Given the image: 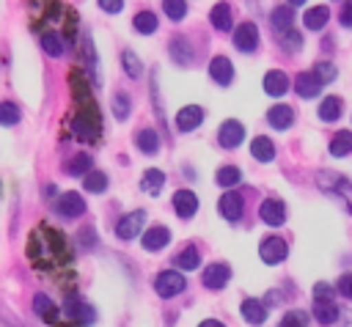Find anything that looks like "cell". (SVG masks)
Here are the masks:
<instances>
[{
    "mask_svg": "<svg viewBox=\"0 0 352 327\" xmlns=\"http://www.w3.org/2000/svg\"><path fill=\"white\" fill-rule=\"evenodd\" d=\"M336 291H338L341 297L352 300V272H346V275H341V278H338V283H336Z\"/></svg>",
    "mask_w": 352,
    "mask_h": 327,
    "instance_id": "cell-44",
    "label": "cell"
},
{
    "mask_svg": "<svg viewBox=\"0 0 352 327\" xmlns=\"http://www.w3.org/2000/svg\"><path fill=\"white\" fill-rule=\"evenodd\" d=\"M341 316V308L336 305V300H314V319L319 324H336Z\"/></svg>",
    "mask_w": 352,
    "mask_h": 327,
    "instance_id": "cell-19",
    "label": "cell"
},
{
    "mask_svg": "<svg viewBox=\"0 0 352 327\" xmlns=\"http://www.w3.org/2000/svg\"><path fill=\"white\" fill-rule=\"evenodd\" d=\"M170 242V231L165 228V225H151L146 234H143V250L146 253H160L165 245Z\"/></svg>",
    "mask_w": 352,
    "mask_h": 327,
    "instance_id": "cell-17",
    "label": "cell"
},
{
    "mask_svg": "<svg viewBox=\"0 0 352 327\" xmlns=\"http://www.w3.org/2000/svg\"><path fill=\"white\" fill-rule=\"evenodd\" d=\"M327 19H330V8H327V5H314V8H308L305 16H302V22H305L308 30H322V27L327 25Z\"/></svg>",
    "mask_w": 352,
    "mask_h": 327,
    "instance_id": "cell-29",
    "label": "cell"
},
{
    "mask_svg": "<svg viewBox=\"0 0 352 327\" xmlns=\"http://www.w3.org/2000/svg\"><path fill=\"white\" fill-rule=\"evenodd\" d=\"M258 256H261L264 264L275 267V264H280L289 256V245L280 236H264L261 245H258Z\"/></svg>",
    "mask_w": 352,
    "mask_h": 327,
    "instance_id": "cell-4",
    "label": "cell"
},
{
    "mask_svg": "<svg viewBox=\"0 0 352 327\" xmlns=\"http://www.w3.org/2000/svg\"><path fill=\"white\" fill-rule=\"evenodd\" d=\"M239 313H242V319H245L248 324H253V327H258V324H264V322H267V305H264L261 300H256V297L242 300Z\"/></svg>",
    "mask_w": 352,
    "mask_h": 327,
    "instance_id": "cell-16",
    "label": "cell"
},
{
    "mask_svg": "<svg viewBox=\"0 0 352 327\" xmlns=\"http://www.w3.org/2000/svg\"><path fill=\"white\" fill-rule=\"evenodd\" d=\"M333 294H336V289L330 283H316L314 286V300H333Z\"/></svg>",
    "mask_w": 352,
    "mask_h": 327,
    "instance_id": "cell-45",
    "label": "cell"
},
{
    "mask_svg": "<svg viewBox=\"0 0 352 327\" xmlns=\"http://www.w3.org/2000/svg\"><path fill=\"white\" fill-rule=\"evenodd\" d=\"M63 311H66V316L77 324V327H88V324H94L96 322V313H94V308L88 305V302H82L80 297H66V302H63Z\"/></svg>",
    "mask_w": 352,
    "mask_h": 327,
    "instance_id": "cell-3",
    "label": "cell"
},
{
    "mask_svg": "<svg viewBox=\"0 0 352 327\" xmlns=\"http://www.w3.org/2000/svg\"><path fill=\"white\" fill-rule=\"evenodd\" d=\"M267 124L272 129H289L294 124V110L289 104H275L267 110Z\"/></svg>",
    "mask_w": 352,
    "mask_h": 327,
    "instance_id": "cell-21",
    "label": "cell"
},
{
    "mask_svg": "<svg viewBox=\"0 0 352 327\" xmlns=\"http://www.w3.org/2000/svg\"><path fill=\"white\" fill-rule=\"evenodd\" d=\"M294 91H297L302 99H314V96L322 91V80L314 74V69H311V71H300V74L294 77Z\"/></svg>",
    "mask_w": 352,
    "mask_h": 327,
    "instance_id": "cell-18",
    "label": "cell"
},
{
    "mask_svg": "<svg viewBox=\"0 0 352 327\" xmlns=\"http://www.w3.org/2000/svg\"><path fill=\"white\" fill-rule=\"evenodd\" d=\"M330 154L333 157H349L352 154V132L341 129L330 137Z\"/></svg>",
    "mask_w": 352,
    "mask_h": 327,
    "instance_id": "cell-31",
    "label": "cell"
},
{
    "mask_svg": "<svg viewBox=\"0 0 352 327\" xmlns=\"http://www.w3.org/2000/svg\"><path fill=\"white\" fill-rule=\"evenodd\" d=\"M338 22H341V27H352V0H344V5L338 11Z\"/></svg>",
    "mask_w": 352,
    "mask_h": 327,
    "instance_id": "cell-46",
    "label": "cell"
},
{
    "mask_svg": "<svg viewBox=\"0 0 352 327\" xmlns=\"http://www.w3.org/2000/svg\"><path fill=\"white\" fill-rule=\"evenodd\" d=\"M292 22H294V11H292V5H275L272 8V14H270V25H272V30L280 36V33H286V30H292Z\"/></svg>",
    "mask_w": 352,
    "mask_h": 327,
    "instance_id": "cell-24",
    "label": "cell"
},
{
    "mask_svg": "<svg viewBox=\"0 0 352 327\" xmlns=\"http://www.w3.org/2000/svg\"><path fill=\"white\" fill-rule=\"evenodd\" d=\"M305 0H289V5H302Z\"/></svg>",
    "mask_w": 352,
    "mask_h": 327,
    "instance_id": "cell-50",
    "label": "cell"
},
{
    "mask_svg": "<svg viewBox=\"0 0 352 327\" xmlns=\"http://www.w3.org/2000/svg\"><path fill=\"white\" fill-rule=\"evenodd\" d=\"M22 118V110L14 102H0V124L3 126H16Z\"/></svg>",
    "mask_w": 352,
    "mask_h": 327,
    "instance_id": "cell-39",
    "label": "cell"
},
{
    "mask_svg": "<svg viewBox=\"0 0 352 327\" xmlns=\"http://www.w3.org/2000/svg\"><path fill=\"white\" fill-rule=\"evenodd\" d=\"M341 110H344V102H341L338 96H324V99L319 102V118L327 121V124L338 121V118H341Z\"/></svg>",
    "mask_w": 352,
    "mask_h": 327,
    "instance_id": "cell-28",
    "label": "cell"
},
{
    "mask_svg": "<svg viewBox=\"0 0 352 327\" xmlns=\"http://www.w3.org/2000/svg\"><path fill=\"white\" fill-rule=\"evenodd\" d=\"M214 181H217L220 187H236V184L242 181V170H239L236 165H223V168L217 170V176H214Z\"/></svg>",
    "mask_w": 352,
    "mask_h": 327,
    "instance_id": "cell-35",
    "label": "cell"
},
{
    "mask_svg": "<svg viewBox=\"0 0 352 327\" xmlns=\"http://www.w3.org/2000/svg\"><path fill=\"white\" fill-rule=\"evenodd\" d=\"M314 74L322 80V85H327V82H333V80L338 77V69H336L330 60H316V63H314Z\"/></svg>",
    "mask_w": 352,
    "mask_h": 327,
    "instance_id": "cell-41",
    "label": "cell"
},
{
    "mask_svg": "<svg viewBox=\"0 0 352 327\" xmlns=\"http://www.w3.org/2000/svg\"><path fill=\"white\" fill-rule=\"evenodd\" d=\"M258 217H261V223H267L272 228L283 225L286 223V206H283V201L280 198H264L261 206H258Z\"/></svg>",
    "mask_w": 352,
    "mask_h": 327,
    "instance_id": "cell-7",
    "label": "cell"
},
{
    "mask_svg": "<svg viewBox=\"0 0 352 327\" xmlns=\"http://www.w3.org/2000/svg\"><path fill=\"white\" fill-rule=\"evenodd\" d=\"M280 49L283 52H289V55H294V52H300L302 49V36L292 27V30H286V33H280Z\"/></svg>",
    "mask_w": 352,
    "mask_h": 327,
    "instance_id": "cell-40",
    "label": "cell"
},
{
    "mask_svg": "<svg viewBox=\"0 0 352 327\" xmlns=\"http://www.w3.org/2000/svg\"><path fill=\"white\" fill-rule=\"evenodd\" d=\"M85 190L94 192V195L104 192V190H107V176H104L102 170H91V173L85 176Z\"/></svg>",
    "mask_w": 352,
    "mask_h": 327,
    "instance_id": "cell-42",
    "label": "cell"
},
{
    "mask_svg": "<svg viewBox=\"0 0 352 327\" xmlns=\"http://www.w3.org/2000/svg\"><path fill=\"white\" fill-rule=\"evenodd\" d=\"M217 212L223 214V220H228V223H239V220H242V212H245V201H242V195L234 192V190H228L226 195H220V201H217Z\"/></svg>",
    "mask_w": 352,
    "mask_h": 327,
    "instance_id": "cell-6",
    "label": "cell"
},
{
    "mask_svg": "<svg viewBox=\"0 0 352 327\" xmlns=\"http://www.w3.org/2000/svg\"><path fill=\"white\" fill-rule=\"evenodd\" d=\"M41 49H44L50 58H60V55H63V49H66V44H63V38H60L58 33L47 30V33L41 36Z\"/></svg>",
    "mask_w": 352,
    "mask_h": 327,
    "instance_id": "cell-34",
    "label": "cell"
},
{
    "mask_svg": "<svg viewBox=\"0 0 352 327\" xmlns=\"http://www.w3.org/2000/svg\"><path fill=\"white\" fill-rule=\"evenodd\" d=\"M209 22H212V27H214V30H220V33L231 30V22H234L231 5H228V3H214V5H212V11H209Z\"/></svg>",
    "mask_w": 352,
    "mask_h": 327,
    "instance_id": "cell-23",
    "label": "cell"
},
{
    "mask_svg": "<svg viewBox=\"0 0 352 327\" xmlns=\"http://www.w3.org/2000/svg\"><path fill=\"white\" fill-rule=\"evenodd\" d=\"M135 146H138V148H140V154H146V157L160 154V148H162L160 132H157V129H140V132H138V137H135Z\"/></svg>",
    "mask_w": 352,
    "mask_h": 327,
    "instance_id": "cell-22",
    "label": "cell"
},
{
    "mask_svg": "<svg viewBox=\"0 0 352 327\" xmlns=\"http://www.w3.org/2000/svg\"><path fill=\"white\" fill-rule=\"evenodd\" d=\"M173 264H176L179 269H198V264H201V250H198L195 245H187V247L173 258Z\"/></svg>",
    "mask_w": 352,
    "mask_h": 327,
    "instance_id": "cell-33",
    "label": "cell"
},
{
    "mask_svg": "<svg viewBox=\"0 0 352 327\" xmlns=\"http://www.w3.org/2000/svg\"><path fill=\"white\" fill-rule=\"evenodd\" d=\"M162 11L170 22H182L187 16V0H162Z\"/></svg>",
    "mask_w": 352,
    "mask_h": 327,
    "instance_id": "cell-37",
    "label": "cell"
},
{
    "mask_svg": "<svg viewBox=\"0 0 352 327\" xmlns=\"http://www.w3.org/2000/svg\"><path fill=\"white\" fill-rule=\"evenodd\" d=\"M33 311H36V316H38V319H44L47 324H52V322L58 319V305H55L47 294H41V291L33 297Z\"/></svg>",
    "mask_w": 352,
    "mask_h": 327,
    "instance_id": "cell-25",
    "label": "cell"
},
{
    "mask_svg": "<svg viewBox=\"0 0 352 327\" xmlns=\"http://www.w3.org/2000/svg\"><path fill=\"white\" fill-rule=\"evenodd\" d=\"M91 168H94V157L85 154V151L74 154V157L66 162V173H69V176H88Z\"/></svg>",
    "mask_w": 352,
    "mask_h": 327,
    "instance_id": "cell-30",
    "label": "cell"
},
{
    "mask_svg": "<svg viewBox=\"0 0 352 327\" xmlns=\"http://www.w3.org/2000/svg\"><path fill=\"white\" fill-rule=\"evenodd\" d=\"M204 107L201 104H187V107H182L179 113H176V129L182 132V135H187V132H192V129H198L201 124H204Z\"/></svg>",
    "mask_w": 352,
    "mask_h": 327,
    "instance_id": "cell-10",
    "label": "cell"
},
{
    "mask_svg": "<svg viewBox=\"0 0 352 327\" xmlns=\"http://www.w3.org/2000/svg\"><path fill=\"white\" fill-rule=\"evenodd\" d=\"M168 52L176 60V66H192V60H195V47L190 44L187 36H173L168 41Z\"/></svg>",
    "mask_w": 352,
    "mask_h": 327,
    "instance_id": "cell-9",
    "label": "cell"
},
{
    "mask_svg": "<svg viewBox=\"0 0 352 327\" xmlns=\"http://www.w3.org/2000/svg\"><path fill=\"white\" fill-rule=\"evenodd\" d=\"M250 154H253V159H258V162H272V159H275V143H272L270 137L258 135V137H253V143H250Z\"/></svg>",
    "mask_w": 352,
    "mask_h": 327,
    "instance_id": "cell-27",
    "label": "cell"
},
{
    "mask_svg": "<svg viewBox=\"0 0 352 327\" xmlns=\"http://www.w3.org/2000/svg\"><path fill=\"white\" fill-rule=\"evenodd\" d=\"M209 77H212L220 88L231 85V82H234V66H231V60H228L226 55H214V58L209 60Z\"/></svg>",
    "mask_w": 352,
    "mask_h": 327,
    "instance_id": "cell-14",
    "label": "cell"
},
{
    "mask_svg": "<svg viewBox=\"0 0 352 327\" xmlns=\"http://www.w3.org/2000/svg\"><path fill=\"white\" fill-rule=\"evenodd\" d=\"M143 220H146V212H143V209H135V212L124 214V217L116 223V236H118L121 242H132V239L140 234Z\"/></svg>",
    "mask_w": 352,
    "mask_h": 327,
    "instance_id": "cell-5",
    "label": "cell"
},
{
    "mask_svg": "<svg viewBox=\"0 0 352 327\" xmlns=\"http://www.w3.org/2000/svg\"><path fill=\"white\" fill-rule=\"evenodd\" d=\"M234 47L239 52H256L258 47V27L253 22H242L234 27Z\"/></svg>",
    "mask_w": 352,
    "mask_h": 327,
    "instance_id": "cell-8",
    "label": "cell"
},
{
    "mask_svg": "<svg viewBox=\"0 0 352 327\" xmlns=\"http://www.w3.org/2000/svg\"><path fill=\"white\" fill-rule=\"evenodd\" d=\"M344 327H352V311L344 313Z\"/></svg>",
    "mask_w": 352,
    "mask_h": 327,
    "instance_id": "cell-49",
    "label": "cell"
},
{
    "mask_svg": "<svg viewBox=\"0 0 352 327\" xmlns=\"http://www.w3.org/2000/svg\"><path fill=\"white\" fill-rule=\"evenodd\" d=\"M173 212L182 217V220H190L195 212H198V195L192 190H176L173 192Z\"/></svg>",
    "mask_w": 352,
    "mask_h": 327,
    "instance_id": "cell-15",
    "label": "cell"
},
{
    "mask_svg": "<svg viewBox=\"0 0 352 327\" xmlns=\"http://www.w3.org/2000/svg\"><path fill=\"white\" fill-rule=\"evenodd\" d=\"M162 187H165V173H162V170H154V168H151V170L143 173V179H140V190H143V192L157 195Z\"/></svg>",
    "mask_w": 352,
    "mask_h": 327,
    "instance_id": "cell-32",
    "label": "cell"
},
{
    "mask_svg": "<svg viewBox=\"0 0 352 327\" xmlns=\"http://www.w3.org/2000/svg\"><path fill=\"white\" fill-rule=\"evenodd\" d=\"M316 184H319V190H324V192H336V195L344 201L346 212L352 214V184H349L344 176L324 170V173H319V176H316Z\"/></svg>",
    "mask_w": 352,
    "mask_h": 327,
    "instance_id": "cell-1",
    "label": "cell"
},
{
    "mask_svg": "<svg viewBox=\"0 0 352 327\" xmlns=\"http://www.w3.org/2000/svg\"><path fill=\"white\" fill-rule=\"evenodd\" d=\"M129 110H132V99H129L124 91H116V93H113V115H116L118 121H126Z\"/></svg>",
    "mask_w": 352,
    "mask_h": 327,
    "instance_id": "cell-38",
    "label": "cell"
},
{
    "mask_svg": "<svg viewBox=\"0 0 352 327\" xmlns=\"http://www.w3.org/2000/svg\"><path fill=\"white\" fill-rule=\"evenodd\" d=\"M55 209H58V214L60 217H66V220H77V217H82L85 214V201L77 195V192H63L60 198H58V203H55Z\"/></svg>",
    "mask_w": 352,
    "mask_h": 327,
    "instance_id": "cell-13",
    "label": "cell"
},
{
    "mask_svg": "<svg viewBox=\"0 0 352 327\" xmlns=\"http://www.w3.org/2000/svg\"><path fill=\"white\" fill-rule=\"evenodd\" d=\"M184 286H187V280H184V275L176 272V269H162V272L154 278V291H157L162 300H170V297H176V294H182Z\"/></svg>",
    "mask_w": 352,
    "mask_h": 327,
    "instance_id": "cell-2",
    "label": "cell"
},
{
    "mask_svg": "<svg viewBox=\"0 0 352 327\" xmlns=\"http://www.w3.org/2000/svg\"><path fill=\"white\" fill-rule=\"evenodd\" d=\"M99 8L104 14H118L124 8V0H99Z\"/></svg>",
    "mask_w": 352,
    "mask_h": 327,
    "instance_id": "cell-47",
    "label": "cell"
},
{
    "mask_svg": "<svg viewBox=\"0 0 352 327\" xmlns=\"http://www.w3.org/2000/svg\"><path fill=\"white\" fill-rule=\"evenodd\" d=\"M198 327H226V324H223V322H217V319H204Z\"/></svg>",
    "mask_w": 352,
    "mask_h": 327,
    "instance_id": "cell-48",
    "label": "cell"
},
{
    "mask_svg": "<svg viewBox=\"0 0 352 327\" xmlns=\"http://www.w3.org/2000/svg\"><path fill=\"white\" fill-rule=\"evenodd\" d=\"M132 27H135L140 36H151V33H157L160 19H157L154 11H138V14L132 16Z\"/></svg>",
    "mask_w": 352,
    "mask_h": 327,
    "instance_id": "cell-26",
    "label": "cell"
},
{
    "mask_svg": "<svg viewBox=\"0 0 352 327\" xmlns=\"http://www.w3.org/2000/svg\"><path fill=\"white\" fill-rule=\"evenodd\" d=\"M121 66H124V74H126V77H132V80H138V77L143 74L140 58H138L132 49H124V52H121Z\"/></svg>",
    "mask_w": 352,
    "mask_h": 327,
    "instance_id": "cell-36",
    "label": "cell"
},
{
    "mask_svg": "<svg viewBox=\"0 0 352 327\" xmlns=\"http://www.w3.org/2000/svg\"><path fill=\"white\" fill-rule=\"evenodd\" d=\"M242 140H245V126H242L236 118H228V121L220 124V129H217V143H220L223 148H236Z\"/></svg>",
    "mask_w": 352,
    "mask_h": 327,
    "instance_id": "cell-11",
    "label": "cell"
},
{
    "mask_svg": "<svg viewBox=\"0 0 352 327\" xmlns=\"http://www.w3.org/2000/svg\"><path fill=\"white\" fill-rule=\"evenodd\" d=\"M201 280H204V286H206V289L220 291V289L231 280V267H228V264H223V261H214V264H209V267L204 269Z\"/></svg>",
    "mask_w": 352,
    "mask_h": 327,
    "instance_id": "cell-12",
    "label": "cell"
},
{
    "mask_svg": "<svg viewBox=\"0 0 352 327\" xmlns=\"http://www.w3.org/2000/svg\"><path fill=\"white\" fill-rule=\"evenodd\" d=\"M264 93H270V96H283L286 91H289V77H286V71H280V69H270L267 74H264Z\"/></svg>",
    "mask_w": 352,
    "mask_h": 327,
    "instance_id": "cell-20",
    "label": "cell"
},
{
    "mask_svg": "<svg viewBox=\"0 0 352 327\" xmlns=\"http://www.w3.org/2000/svg\"><path fill=\"white\" fill-rule=\"evenodd\" d=\"M278 327H308V316L302 311H286Z\"/></svg>",
    "mask_w": 352,
    "mask_h": 327,
    "instance_id": "cell-43",
    "label": "cell"
}]
</instances>
